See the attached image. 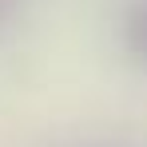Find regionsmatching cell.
<instances>
[{"mask_svg": "<svg viewBox=\"0 0 147 147\" xmlns=\"http://www.w3.org/2000/svg\"><path fill=\"white\" fill-rule=\"evenodd\" d=\"M127 40H131V48L147 56V4H139L135 12H131V20H127Z\"/></svg>", "mask_w": 147, "mask_h": 147, "instance_id": "1", "label": "cell"}]
</instances>
